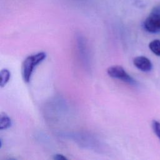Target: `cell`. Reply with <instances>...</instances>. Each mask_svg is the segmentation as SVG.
<instances>
[{
  "label": "cell",
  "mask_w": 160,
  "mask_h": 160,
  "mask_svg": "<svg viewBox=\"0 0 160 160\" xmlns=\"http://www.w3.org/2000/svg\"><path fill=\"white\" fill-rule=\"evenodd\" d=\"M46 54L44 52H39L35 54L28 56L22 64V77L25 82L30 81L34 68L44 60Z\"/></svg>",
  "instance_id": "cell-1"
},
{
  "label": "cell",
  "mask_w": 160,
  "mask_h": 160,
  "mask_svg": "<svg viewBox=\"0 0 160 160\" xmlns=\"http://www.w3.org/2000/svg\"><path fill=\"white\" fill-rule=\"evenodd\" d=\"M107 73L112 78L121 80L129 84L134 85L136 81L133 79L121 66H112L109 67L107 70Z\"/></svg>",
  "instance_id": "cell-2"
},
{
  "label": "cell",
  "mask_w": 160,
  "mask_h": 160,
  "mask_svg": "<svg viewBox=\"0 0 160 160\" xmlns=\"http://www.w3.org/2000/svg\"><path fill=\"white\" fill-rule=\"evenodd\" d=\"M144 29L151 33L160 32V12L154 9L143 22Z\"/></svg>",
  "instance_id": "cell-3"
},
{
  "label": "cell",
  "mask_w": 160,
  "mask_h": 160,
  "mask_svg": "<svg viewBox=\"0 0 160 160\" xmlns=\"http://www.w3.org/2000/svg\"><path fill=\"white\" fill-rule=\"evenodd\" d=\"M133 64L138 69L143 72H148L152 69L151 61L145 56H137L133 59Z\"/></svg>",
  "instance_id": "cell-4"
},
{
  "label": "cell",
  "mask_w": 160,
  "mask_h": 160,
  "mask_svg": "<svg viewBox=\"0 0 160 160\" xmlns=\"http://www.w3.org/2000/svg\"><path fill=\"white\" fill-rule=\"evenodd\" d=\"M12 121L11 118L6 113L2 112L0 115V129H6L11 127Z\"/></svg>",
  "instance_id": "cell-5"
},
{
  "label": "cell",
  "mask_w": 160,
  "mask_h": 160,
  "mask_svg": "<svg viewBox=\"0 0 160 160\" xmlns=\"http://www.w3.org/2000/svg\"><path fill=\"white\" fill-rule=\"evenodd\" d=\"M0 76H1L0 85H1V88H3L9 81L11 73L8 69H3L1 71Z\"/></svg>",
  "instance_id": "cell-6"
},
{
  "label": "cell",
  "mask_w": 160,
  "mask_h": 160,
  "mask_svg": "<svg viewBox=\"0 0 160 160\" xmlns=\"http://www.w3.org/2000/svg\"><path fill=\"white\" fill-rule=\"evenodd\" d=\"M150 50L156 56H160V40L154 39L149 44Z\"/></svg>",
  "instance_id": "cell-7"
},
{
  "label": "cell",
  "mask_w": 160,
  "mask_h": 160,
  "mask_svg": "<svg viewBox=\"0 0 160 160\" xmlns=\"http://www.w3.org/2000/svg\"><path fill=\"white\" fill-rule=\"evenodd\" d=\"M151 126L153 132L160 140V122L156 120H152Z\"/></svg>",
  "instance_id": "cell-8"
},
{
  "label": "cell",
  "mask_w": 160,
  "mask_h": 160,
  "mask_svg": "<svg viewBox=\"0 0 160 160\" xmlns=\"http://www.w3.org/2000/svg\"><path fill=\"white\" fill-rule=\"evenodd\" d=\"M54 159H56V160H65L67 159V158L66 156H64L63 154H56L54 156Z\"/></svg>",
  "instance_id": "cell-9"
}]
</instances>
